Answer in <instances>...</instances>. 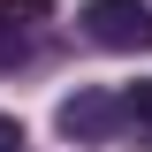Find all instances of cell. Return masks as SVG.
<instances>
[{"mask_svg": "<svg viewBox=\"0 0 152 152\" xmlns=\"http://www.w3.org/2000/svg\"><path fill=\"white\" fill-rule=\"evenodd\" d=\"M46 23H53V0H0V69H15Z\"/></svg>", "mask_w": 152, "mask_h": 152, "instance_id": "3", "label": "cell"}, {"mask_svg": "<svg viewBox=\"0 0 152 152\" xmlns=\"http://www.w3.org/2000/svg\"><path fill=\"white\" fill-rule=\"evenodd\" d=\"M122 99H129V122H145V129H152V76H145V84H129Z\"/></svg>", "mask_w": 152, "mask_h": 152, "instance_id": "4", "label": "cell"}, {"mask_svg": "<svg viewBox=\"0 0 152 152\" xmlns=\"http://www.w3.org/2000/svg\"><path fill=\"white\" fill-rule=\"evenodd\" d=\"M122 122H129V99L122 91H76V99H61V137H76V145H99Z\"/></svg>", "mask_w": 152, "mask_h": 152, "instance_id": "2", "label": "cell"}, {"mask_svg": "<svg viewBox=\"0 0 152 152\" xmlns=\"http://www.w3.org/2000/svg\"><path fill=\"white\" fill-rule=\"evenodd\" d=\"M0 152H23V122L15 114H0Z\"/></svg>", "mask_w": 152, "mask_h": 152, "instance_id": "5", "label": "cell"}, {"mask_svg": "<svg viewBox=\"0 0 152 152\" xmlns=\"http://www.w3.org/2000/svg\"><path fill=\"white\" fill-rule=\"evenodd\" d=\"M76 23H84V38L107 46V53H152V8L145 0H91Z\"/></svg>", "mask_w": 152, "mask_h": 152, "instance_id": "1", "label": "cell"}]
</instances>
